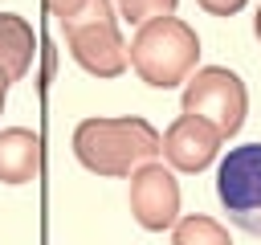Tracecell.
<instances>
[{
	"label": "cell",
	"mask_w": 261,
	"mask_h": 245,
	"mask_svg": "<svg viewBox=\"0 0 261 245\" xmlns=\"http://www.w3.org/2000/svg\"><path fill=\"white\" fill-rule=\"evenodd\" d=\"M8 86H12V82H8L4 69H0V114H4V102H8Z\"/></svg>",
	"instance_id": "5bb4252c"
},
{
	"label": "cell",
	"mask_w": 261,
	"mask_h": 245,
	"mask_svg": "<svg viewBox=\"0 0 261 245\" xmlns=\"http://www.w3.org/2000/svg\"><path fill=\"white\" fill-rule=\"evenodd\" d=\"M57 24L69 57L90 78H122L130 69L114 0H77L65 16H57Z\"/></svg>",
	"instance_id": "3957f363"
},
{
	"label": "cell",
	"mask_w": 261,
	"mask_h": 245,
	"mask_svg": "<svg viewBox=\"0 0 261 245\" xmlns=\"http://www.w3.org/2000/svg\"><path fill=\"white\" fill-rule=\"evenodd\" d=\"M41 163H45V143L37 131H29V127L0 131V184L20 188L41 176Z\"/></svg>",
	"instance_id": "ba28073f"
},
{
	"label": "cell",
	"mask_w": 261,
	"mask_h": 245,
	"mask_svg": "<svg viewBox=\"0 0 261 245\" xmlns=\"http://www.w3.org/2000/svg\"><path fill=\"white\" fill-rule=\"evenodd\" d=\"M171 245H232V237L216 216L192 212V216H179L171 225Z\"/></svg>",
	"instance_id": "30bf717a"
},
{
	"label": "cell",
	"mask_w": 261,
	"mask_h": 245,
	"mask_svg": "<svg viewBox=\"0 0 261 245\" xmlns=\"http://www.w3.org/2000/svg\"><path fill=\"white\" fill-rule=\"evenodd\" d=\"M196 4H200L208 16H237L249 0H196Z\"/></svg>",
	"instance_id": "7c38bea8"
},
{
	"label": "cell",
	"mask_w": 261,
	"mask_h": 245,
	"mask_svg": "<svg viewBox=\"0 0 261 245\" xmlns=\"http://www.w3.org/2000/svg\"><path fill=\"white\" fill-rule=\"evenodd\" d=\"M126 204H130V216L139 229L147 233H163L179 220V184H175V172L163 167V163H143L130 172V192H126Z\"/></svg>",
	"instance_id": "8992f818"
},
{
	"label": "cell",
	"mask_w": 261,
	"mask_h": 245,
	"mask_svg": "<svg viewBox=\"0 0 261 245\" xmlns=\"http://www.w3.org/2000/svg\"><path fill=\"white\" fill-rule=\"evenodd\" d=\"M253 37L261 41V8H257V16H253Z\"/></svg>",
	"instance_id": "9a60e30c"
},
{
	"label": "cell",
	"mask_w": 261,
	"mask_h": 245,
	"mask_svg": "<svg viewBox=\"0 0 261 245\" xmlns=\"http://www.w3.org/2000/svg\"><path fill=\"white\" fill-rule=\"evenodd\" d=\"M216 200L237 229L261 237V143H241L220 159Z\"/></svg>",
	"instance_id": "5b68a950"
},
{
	"label": "cell",
	"mask_w": 261,
	"mask_h": 245,
	"mask_svg": "<svg viewBox=\"0 0 261 245\" xmlns=\"http://www.w3.org/2000/svg\"><path fill=\"white\" fill-rule=\"evenodd\" d=\"M179 106H184V114H200L204 122H212L228 139L249 118V90H245L241 74H232L224 65H200L184 82Z\"/></svg>",
	"instance_id": "277c9868"
},
{
	"label": "cell",
	"mask_w": 261,
	"mask_h": 245,
	"mask_svg": "<svg viewBox=\"0 0 261 245\" xmlns=\"http://www.w3.org/2000/svg\"><path fill=\"white\" fill-rule=\"evenodd\" d=\"M73 159L102 176V180H122L135 167L151 163L159 155V131L139 118V114H122V118H82L73 127Z\"/></svg>",
	"instance_id": "6da1fadb"
},
{
	"label": "cell",
	"mask_w": 261,
	"mask_h": 245,
	"mask_svg": "<svg viewBox=\"0 0 261 245\" xmlns=\"http://www.w3.org/2000/svg\"><path fill=\"white\" fill-rule=\"evenodd\" d=\"M33 53H37L33 24L16 12H0V69H4V78L20 82L33 69Z\"/></svg>",
	"instance_id": "9c48e42d"
},
{
	"label": "cell",
	"mask_w": 261,
	"mask_h": 245,
	"mask_svg": "<svg viewBox=\"0 0 261 245\" xmlns=\"http://www.w3.org/2000/svg\"><path fill=\"white\" fill-rule=\"evenodd\" d=\"M77 0H45V8H49V16H65L69 8H73Z\"/></svg>",
	"instance_id": "4fadbf2b"
},
{
	"label": "cell",
	"mask_w": 261,
	"mask_h": 245,
	"mask_svg": "<svg viewBox=\"0 0 261 245\" xmlns=\"http://www.w3.org/2000/svg\"><path fill=\"white\" fill-rule=\"evenodd\" d=\"M130 69L155 86V90H175L192 78L196 61H200V37L188 20L171 16H151L135 29L130 45H126Z\"/></svg>",
	"instance_id": "7a4b0ae2"
},
{
	"label": "cell",
	"mask_w": 261,
	"mask_h": 245,
	"mask_svg": "<svg viewBox=\"0 0 261 245\" xmlns=\"http://www.w3.org/2000/svg\"><path fill=\"white\" fill-rule=\"evenodd\" d=\"M175 4H179V0H114L118 16H126L130 24H143V20H151V16H171Z\"/></svg>",
	"instance_id": "8fae6325"
},
{
	"label": "cell",
	"mask_w": 261,
	"mask_h": 245,
	"mask_svg": "<svg viewBox=\"0 0 261 245\" xmlns=\"http://www.w3.org/2000/svg\"><path fill=\"white\" fill-rule=\"evenodd\" d=\"M220 143H224V135H220L212 122H204L200 114H179V118L159 135V155L167 159L171 172L200 176L204 167L216 163Z\"/></svg>",
	"instance_id": "52a82bcc"
}]
</instances>
